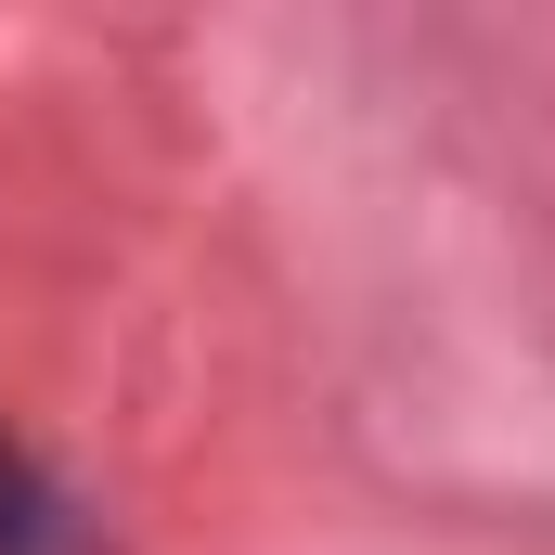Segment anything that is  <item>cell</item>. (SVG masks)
Here are the masks:
<instances>
[{"label": "cell", "mask_w": 555, "mask_h": 555, "mask_svg": "<svg viewBox=\"0 0 555 555\" xmlns=\"http://www.w3.org/2000/svg\"><path fill=\"white\" fill-rule=\"evenodd\" d=\"M52 543H65V517H52V504H39V478L0 452V555H52Z\"/></svg>", "instance_id": "obj_1"}]
</instances>
